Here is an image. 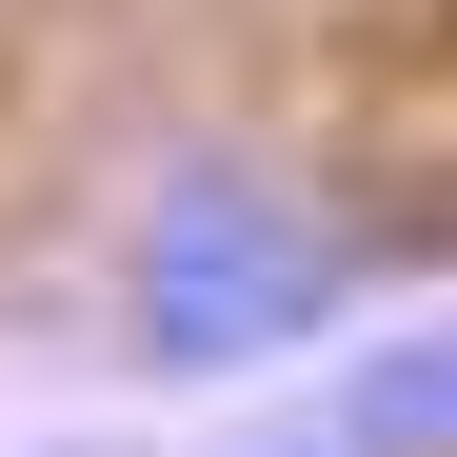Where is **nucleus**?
I'll use <instances>...</instances> for the list:
<instances>
[{
    "instance_id": "f03ea898",
    "label": "nucleus",
    "mask_w": 457,
    "mask_h": 457,
    "mask_svg": "<svg viewBox=\"0 0 457 457\" xmlns=\"http://www.w3.org/2000/svg\"><path fill=\"white\" fill-rule=\"evenodd\" d=\"M278 457H457V319H398L378 358H338Z\"/></svg>"
},
{
    "instance_id": "f257e3e1",
    "label": "nucleus",
    "mask_w": 457,
    "mask_h": 457,
    "mask_svg": "<svg viewBox=\"0 0 457 457\" xmlns=\"http://www.w3.org/2000/svg\"><path fill=\"white\" fill-rule=\"evenodd\" d=\"M358 319V239L298 179H239V160H179L160 199L120 219V358L139 378H259L298 338Z\"/></svg>"
}]
</instances>
